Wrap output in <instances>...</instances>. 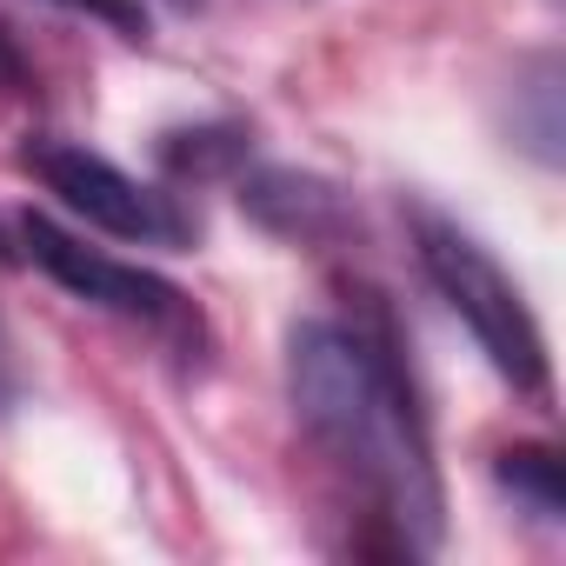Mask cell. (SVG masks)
Masks as SVG:
<instances>
[{"label": "cell", "mask_w": 566, "mask_h": 566, "mask_svg": "<svg viewBox=\"0 0 566 566\" xmlns=\"http://www.w3.org/2000/svg\"><path fill=\"white\" fill-rule=\"evenodd\" d=\"M240 154H247V134H240V127H200V134H167V140H160V160H167L180 180L213 174V167H227V160H240Z\"/></svg>", "instance_id": "obj_7"}, {"label": "cell", "mask_w": 566, "mask_h": 566, "mask_svg": "<svg viewBox=\"0 0 566 566\" xmlns=\"http://www.w3.org/2000/svg\"><path fill=\"white\" fill-rule=\"evenodd\" d=\"M407 233H413V260L427 273V287L447 301V314L473 334V347L486 354V367L526 394L546 400L553 394V360H546V334L526 307V294L513 287V273L486 253L480 233H467L460 220H447L440 207H407Z\"/></svg>", "instance_id": "obj_2"}, {"label": "cell", "mask_w": 566, "mask_h": 566, "mask_svg": "<svg viewBox=\"0 0 566 566\" xmlns=\"http://www.w3.org/2000/svg\"><path fill=\"white\" fill-rule=\"evenodd\" d=\"M167 8H180V14H193V8H200V0H167Z\"/></svg>", "instance_id": "obj_11"}, {"label": "cell", "mask_w": 566, "mask_h": 566, "mask_svg": "<svg viewBox=\"0 0 566 566\" xmlns=\"http://www.w3.org/2000/svg\"><path fill=\"white\" fill-rule=\"evenodd\" d=\"M21 253L54 280V287H67L74 301H87V307L140 327L147 340H160V347H174L187 360L207 354V321H200V307L174 287V280H160V273H147L134 260H114V253L74 240L48 213H21Z\"/></svg>", "instance_id": "obj_3"}, {"label": "cell", "mask_w": 566, "mask_h": 566, "mask_svg": "<svg viewBox=\"0 0 566 566\" xmlns=\"http://www.w3.org/2000/svg\"><path fill=\"white\" fill-rule=\"evenodd\" d=\"M54 8H67V14H87V21L114 28L120 41H147V34H154V21H147V8H140V0H54Z\"/></svg>", "instance_id": "obj_8"}, {"label": "cell", "mask_w": 566, "mask_h": 566, "mask_svg": "<svg viewBox=\"0 0 566 566\" xmlns=\"http://www.w3.org/2000/svg\"><path fill=\"white\" fill-rule=\"evenodd\" d=\"M287 400L307 440L394 526V546L433 553L447 533V486L387 307H367L360 321H294Z\"/></svg>", "instance_id": "obj_1"}, {"label": "cell", "mask_w": 566, "mask_h": 566, "mask_svg": "<svg viewBox=\"0 0 566 566\" xmlns=\"http://www.w3.org/2000/svg\"><path fill=\"white\" fill-rule=\"evenodd\" d=\"M0 266H14V240H8V227H0Z\"/></svg>", "instance_id": "obj_10"}, {"label": "cell", "mask_w": 566, "mask_h": 566, "mask_svg": "<svg viewBox=\"0 0 566 566\" xmlns=\"http://www.w3.org/2000/svg\"><path fill=\"white\" fill-rule=\"evenodd\" d=\"M240 207H253L273 233H307V240H321L334 220H340V200H334V187H321V180H307V174H253L247 187H240Z\"/></svg>", "instance_id": "obj_5"}, {"label": "cell", "mask_w": 566, "mask_h": 566, "mask_svg": "<svg viewBox=\"0 0 566 566\" xmlns=\"http://www.w3.org/2000/svg\"><path fill=\"white\" fill-rule=\"evenodd\" d=\"M21 167L87 227L114 233V240H140V247H193V213L167 193L134 180L127 167H114L107 154L81 147V140H28Z\"/></svg>", "instance_id": "obj_4"}, {"label": "cell", "mask_w": 566, "mask_h": 566, "mask_svg": "<svg viewBox=\"0 0 566 566\" xmlns=\"http://www.w3.org/2000/svg\"><path fill=\"white\" fill-rule=\"evenodd\" d=\"M34 61L21 54V41H14V28L0 21V107H21V101H34Z\"/></svg>", "instance_id": "obj_9"}, {"label": "cell", "mask_w": 566, "mask_h": 566, "mask_svg": "<svg viewBox=\"0 0 566 566\" xmlns=\"http://www.w3.org/2000/svg\"><path fill=\"white\" fill-rule=\"evenodd\" d=\"M493 480H500V493H506L520 513H533L539 526H559V520H566V493H559V453H553V447H539V440H520V447H506V453L493 460Z\"/></svg>", "instance_id": "obj_6"}]
</instances>
